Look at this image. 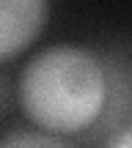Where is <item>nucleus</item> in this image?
I'll return each mask as SVG.
<instances>
[{
  "label": "nucleus",
  "mask_w": 132,
  "mask_h": 148,
  "mask_svg": "<svg viewBox=\"0 0 132 148\" xmlns=\"http://www.w3.org/2000/svg\"><path fill=\"white\" fill-rule=\"evenodd\" d=\"M107 77L94 52L55 44L28 60L19 77V104L41 132L74 134L99 118Z\"/></svg>",
  "instance_id": "nucleus-1"
},
{
  "label": "nucleus",
  "mask_w": 132,
  "mask_h": 148,
  "mask_svg": "<svg viewBox=\"0 0 132 148\" xmlns=\"http://www.w3.org/2000/svg\"><path fill=\"white\" fill-rule=\"evenodd\" d=\"M47 22V0H0V60L28 49Z\"/></svg>",
  "instance_id": "nucleus-2"
},
{
  "label": "nucleus",
  "mask_w": 132,
  "mask_h": 148,
  "mask_svg": "<svg viewBox=\"0 0 132 148\" xmlns=\"http://www.w3.org/2000/svg\"><path fill=\"white\" fill-rule=\"evenodd\" d=\"M0 148H72V145L53 137V134H47V132L17 129V132H8L0 140Z\"/></svg>",
  "instance_id": "nucleus-3"
},
{
  "label": "nucleus",
  "mask_w": 132,
  "mask_h": 148,
  "mask_svg": "<svg viewBox=\"0 0 132 148\" xmlns=\"http://www.w3.org/2000/svg\"><path fill=\"white\" fill-rule=\"evenodd\" d=\"M105 148H132V126H129V129H124V132H118V134H116V137H113Z\"/></svg>",
  "instance_id": "nucleus-4"
}]
</instances>
